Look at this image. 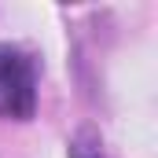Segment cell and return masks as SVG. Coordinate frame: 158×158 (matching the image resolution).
<instances>
[{"label":"cell","instance_id":"obj_1","mask_svg":"<svg viewBox=\"0 0 158 158\" xmlns=\"http://www.w3.org/2000/svg\"><path fill=\"white\" fill-rule=\"evenodd\" d=\"M37 107V77L26 52L0 44V118L26 121Z\"/></svg>","mask_w":158,"mask_h":158},{"label":"cell","instance_id":"obj_2","mask_svg":"<svg viewBox=\"0 0 158 158\" xmlns=\"http://www.w3.org/2000/svg\"><path fill=\"white\" fill-rule=\"evenodd\" d=\"M70 158H107V155L99 151V143H85V140H77V143L70 147Z\"/></svg>","mask_w":158,"mask_h":158}]
</instances>
